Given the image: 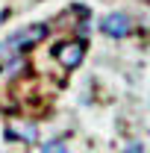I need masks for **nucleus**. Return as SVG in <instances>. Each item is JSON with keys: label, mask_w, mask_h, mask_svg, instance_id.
Here are the masks:
<instances>
[{"label": "nucleus", "mask_w": 150, "mask_h": 153, "mask_svg": "<svg viewBox=\"0 0 150 153\" xmlns=\"http://www.w3.org/2000/svg\"><path fill=\"white\" fill-rule=\"evenodd\" d=\"M36 124H24V127H21L18 130V138H24V141H36Z\"/></svg>", "instance_id": "39448f33"}, {"label": "nucleus", "mask_w": 150, "mask_h": 153, "mask_svg": "<svg viewBox=\"0 0 150 153\" xmlns=\"http://www.w3.org/2000/svg\"><path fill=\"white\" fill-rule=\"evenodd\" d=\"M44 153H68V144H65L62 138H53V141L44 144Z\"/></svg>", "instance_id": "20e7f679"}, {"label": "nucleus", "mask_w": 150, "mask_h": 153, "mask_svg": "<svg viewBox=\"0 0 150 153\" xmlns=\"http://www.w3.org/2000/svg\"><path fill=\"white\" fill-rule=\"evenodd\" d=\"M124 153H141V144L132 141V144H127V150H124Z\"/></svg>", "instance_id": "423d86ee"}, {"label": "nucleus", "mask_w": 150, "mask_h": 153, "mask_svg": "<svg viewBox=\"0 0 150 153\" xmlns=\"http://www.w3.org/2000/svg\"><path fill=\"white\" fill-rule=\"evenodd\" d=\"M44 36H47V27H44V24H30V27H24L21 33L6 38V41L0 44V53H3V50H21V47H27V44L41 41Z\"/></svg>", "instance_id": "f257e3e1"}, {"label": "nucleus", "mask_w": 150, "mask_h": 153, "mask_svg": "<svg viewBox=\"0 0 150 153\" xmlns=\"http://www.w3.org/2000/svg\"><path fill=\"white\" fill-rule=\"evenodd\" d=\"M85 59V44L82 41H65L56 47V62H62L65 68H76Z\"/></svg>", "instance_id": "7ed1b4c3"}, {"label": "nucleus", "mask_w": 150, "mask_h": 153, "mask_svg": "<svg viewBox=\"0 0 150 153\" xmlns=\"http://www.w3.org/2000/svg\"><path fill=\"white\" fill-rule=\"evenodd\" d=\"M100 30L109 38H127L130 30H132V18L127 12H109V15H103V21H100Z\"/></svg>", "instance_id": "f03ea898"}]
</instances>
